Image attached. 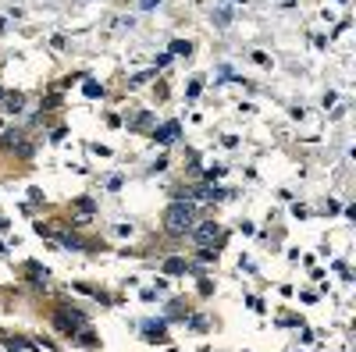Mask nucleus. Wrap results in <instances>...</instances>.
I'll list each match as a JSON object with an SVG mask.
<instances>
[{
  "mask_svg": "<svg viewBox=\"0 0 356 352\" xmlns=\"http://www.w3.org/2000/svg\"><path fill=\"white\" fill-rule=\"evenodd\" d=\"M196 221H200V207H196L193 200H175V203L164 210V231H167L171 238H185V235L196 228Z\"/></svg>",
  "mask_w": 356,
  "mask_h": 352,
  "instance_id": "nucleus-1",
  "label": "nucleus"
},
{
  "mask_svg": "<svg viewBox=\"0 0 356 352\" xmlns=\"http://www.w3.org/2000/svg\"><path fill=\"white\" fill-rule=\"evenodd\" d=\"M164 271H167V274H193V263H185L182 256H171V260L164 263Z\"/></svg>",
  "mask_w": 356,
  "mask_h": 352,
  "instance_id": "nucleus-8",
  "label": "nucleus"
},
{
  "mask_svg": "<svg viewBox=\"0 0 356 352\" xmlns=\"http://www.w3.org/2000/svg\"><path fill=\"white\" fill-rule=\"evenodd\" d=\"M89 153H96V157H111V149H107V146H100V142H93V146H89Z\"/></svg>",
  "mask_w": 356,
  "mask_h": 352,
  "instance_id": "nucleus-22",
  "label": "nucleus"
},
{
  "mask_svg": "<svg viewBox=\"0 0 356 352\" xmlns=\"http://www.w3.org/2000/svg\"><path fill=\"white\" fill-rule=\"evenodd\" d=\"M189 235H193V242H196L200 249H221V246L228 242L224 228H221V224H214V221H203V224H196Z\"/></svg>",
  "mask_w": 356,
  "mask_h": 352,
  "instance_id": "nucleus-2",
  "label": "nucleus"
},
{
  "mask_svg": "<svg viewBox=\"0 0 356 352\" xmlns=\"http://www.w3.org/2000/svg\"><path fill=\"white\" fill-rule=\"evenodd\" d=\"M342 210V203H335V200H328V203H324V213H339Z\"/></svg>",
  "mask_w": 356,
  "mask_h": 352,
  "instance_id": "nucleus-24",
  "label": "nucleus"
},
{
  "mask_svg": "<svg viewBox=\"0 0 356 352\" xmlns=\"http://www.w3.org/2000/svg\"><path fill=\"white\" fill-rule=\"evenodd\" d=\"M164 331H167V320H146L142 324V338L146 342H164Z\"/></svg>",
  "mask_w": 356,
  "mask_h": 352,
  "instance_id": "nucleus-4",
  "label": "nucleus"
},
{
  "mask_svg": "<svg viewBox=\"0 0 356 352\" xmlns=\"http://www.w3.org/2000/svg\"><path fill=\"white\" fill-rule=\"evenodd\" d=\"M200 89H203V82H200V78H193V82H189V93H185V96H189V100H196V96H200Z\"/></svg>",
  "mask_w": 356,
  "mask_h": 352,
  "instance_id": "nucleus-19",
  "label": "nucleus"
},
{
  "mask_svg": "<svg viewBox=\"0 0 356 352\" xmlns=\"http://www.w3.org/2000/svg\"><path fill=\"white\" fill-rule=\"evenodd\" d=\"M57 235H61V246H68V249H86V242H82V238H75L71 231H57Z\"/></svg>",
  "mask_w": 356,
  "mask_h": 352,
  "instance_id": "nucleus-11",
  "label": "nucleus"
},
{
  "mask_svg": "<svg viewBox=\"0 0 356 352\" xmlns=\"http://www.w3.org/2000/svg\"><path fill=\"white\" fill-rule=\"evenodd\" d=\"M22 132H18V128H7V132H4V136H0V146H4V149H11V153H14V146H22Z\"/></svg>",
  "mask_w": 356,
  "mask_h": 352,
  "instance_id": "nucleus-9",
  "label": "nucleus"
},
{
  "mask_svg": "<svg viewBox=\"0 0 356 352\" xmlns=\"http://www.w3.org/2000/svg\"><path fill=\"white\" fill-rule=\"evenodd\" d=\"M82 93H86L89 100H100V96H103V85H96L93 78H86V89H82Z\"/></svg>",
  "mask_w": 356,
  "mask_h": 352,
  "instance_id": "nucleus-14",
  "label": "nucleus"
},
{
  "mask_svg": "<svg viewBox=\"0 0 356 352\" xmlns=\"http://www.w3.org/2000/svg\"><path fill=\"white\" fill-rule=\"evenodd\" d=\"M14 153H18V157H22V160H29V157H32V153H36V146H32V142H22V146H18V149H14Z\"/></svg>",
  "mask_w": 356,
  "mask_h": 352,
  "instance_id": "nucleus-16",
  "label": "nucleus"
},
{
  "mask_svg": "<svg viewBox=\"0 0 356 352\" xmlns=\"http://www.w3.org/2000/svg\"><path fill=\"white\" fill-rule=\"evenodd\" d=\"M61 107V93H50L47 100H43V111H57Z\"/></svg>",
  "mask_w": 356,
  "mask_h": 352,
  "instance_id": "nucleus-15",
  "label": "nucleus"
},
{
  "mask_svg": "<svg viewBox=\"0 0 356 352\" xmlns=\"http://www.w3.org/2000/svg\"><path fill=\"white\" fill-rule=\"evenodd\" d=\"M71 342H78V345H89V349H96V345H100V342H96V335H93L89 327H82V331H78Z\"/></svg>",
  "mask_w": 356,
  "mask_h": 352,
  "instance_id": "nucleus-10",
  "label": "nucleus"
},
{
  "mask_svg": "<svg viewBox=\"0 0 356 352\" xmlns=\"http://www.w3.org/2000/svg\"><path fill=\"white\" fill-rule=\"evenodd\" d=\"M253 61H257V64H264V68H271V61H267V54H260V50L253 54Z\"/></svg>",
  "mask_w": 356,
  "mask_h": 352,
  "instance_id": "nucleus-25",
  "label": "nucleus"
},
{
  "mask_svg": "<svg viewBox=\"0 0 356 352\" xmlns=\"http://www.w3.org/2000/svg\"><path fill=\"white\" fill-rule=\"evenodd\" d=\"M82 327H89L86 313H78V310H68V306L54 313V331H57V335H65V338H75Z\"/></svg>",
  "mask_w": 356,
  "mask_h": 352,
  "instance_id": "nucleus-3",
  "label": "nucleus"
},
{
  "mask_svg": "<svg viewBox=\"0 0 356 352\" xmlns=\"http://www.w3.org/2000/svg\"><path fill=\"white\" fill-rule=\"evenodd\" d=\"M200 292H203V295H214V284L203 278V281H200Z\"/></svg>",
  "mask_w": 356,
  "mask_h": 352,
  "instance_id": "nucleus-26",
  "label": "nucleus"
},
{
  "mask_svg": "<svg viewBox=\"0 0 356 352\" xmlns=\"http://www.w3.org/2000/svg\"><path fill=\"white\" fill-rule=\"evenodd\" d=\"M136 128H153V114H150V111H142V114H139Z\"/></svg>",
  "mask_w": 356,
  "mask_h": 352,
  "instance_id": "nucleus-17",
  "label": "nucleus"
},
{
  "mask_svg": "<svg viewBox=\"0 0 356 352\" xmlns=\"http://www.w3.org/2000/svg\"><path fill=\"white\" fill-rule=\"evenodd\" d=\"M232 18H235V11H232V7H217V11H214V21H217V25H228Z\"/></svg>",
  "mask_w": 356,
  "mask_h": 352,
  "instance_id": "nucleus-12",
  "label": "nucleus"
},
{
  "mask_svg": "<svg viewBox=\"0 0 356 352\" xmlns=\"http://www.w3.org/2000/svg\"><path fill=\"white\" fill-rule=\"evenodd\" d=\"M96 213V203L89 200V196H82V200H75V224H82V221H89Z\"/></svg>",
  "mask_w": 356,
  "mask_h": 352,
  "instance_id": "nucleus-5",
  "label": "nucleus"
},
{
  "mask_svg": "<svg viewBox=\"0 0 356 352\" xmlns=\"http://www.w3.org/2000/svg\"><path fill=\"white\" fill-rule=\"evenodd\" d=\"M171 54H182V57H189V54H193V43H189V39H175V43H171Z\"/></svg>",
  "mask_w": 356,
  "mask_h": 352,
  "instance_id": "nucleus-13",
  "label": "nucleus"
},
{
  "mask_svg": "<svg viewBox=\"0 0 356 352\" xmlns=\"http://www.w3.org/2000/svg\"><path fill=\"white\" fill-rule=\"evenodd\" d=\"M171 64V54H160L157 61H153V71H160V68H167Z\"/></svg>",
  "mask_w": 356,
  "mask_h": 352,
  "instance_id": "nucleus-21",
  "label": "nucleus"
},
{
  "mask_svg": "<svg viewBox=\"0 0 356 352\" xmlns=\"http://www.w3.org/2000/svg\"><path fill=\"white\" fill-rule=\"evenodd\" d=\"M196 256H200L203 263H217V249H200Z\"/></svg>",
  "mask_w": 356,
  "mask_h": 352,
  "instance_id": "nucleus-18",
  "label": "nucleus"
},
{
  "mask_svg": "<svg viewBox=\"0 0 356 352\" xmlns=\"http://www.w3.org/2000/svg\"><path fill=\"white\" fill-rule=\"evenodd\" d=\"M107 189H111V192H118V189H121V174H111V182H107Z\"/></svg>",
  "mask_w": 356,
  "mask_h": 352,
  "instance_id": "nucleus-23",
  "label": "nucleus"
},
{
  "mask_svg": "<svg viewBox=\"0 0 356 352\" xmlns=\"http://www.w3.org/2000/svg\"><path fill=\"white\" fill-rule=\"evenodd\" d=\"M189 327H193V331H207L211 324H207V317H193V320H189Z\"/></svg>",
  "mask_w": 356,
  "mask_h": 352,
  "instance_id": "nucleus-20",
  "label": "nucleus"
},
{
  "mask_svg": "<svg viewBox=\"0 0 356 352\" xmlns=\"http://www.w3.org/2000/svg\"><path fill=\"white\" fill-rule=\"evenodd\" d=\"M0 103H4V111H7V114H18V111L25 107V96H22V93H4V100H0Z\"/></svg>",
  "mask_w": 356,
  "mask_h": 352,
  "instance_id": "nucleus-7",
  "label": "nucleus"
},
{
  "mask_svg": "<svg viewBox=\"0 0 356 352\" xmlns=\"http://www.w3.org/2000/svg\"><path fill=\"white\" fill-rule=\"evenodd\" d=\"M157 4H160V0H142V11H153Z\"/></svg>",
  "mask_w": 356,
  "mask_h": 352,
  "instance_id": "nucleus-27",
  "label": "nucleus"
},
{
  "mask_svg": "<svg viewBox=\"0 0 356 352\" xmlns=\"http://www.w3.org/2000/svg\"><path fill=\"white\" fill-rule=\"evenodd\" d=\"M178 132H182V125H178V121H167V125H164V128H157L153 136H157V142H160V146H167V142L178 139Z\"/></svg>",
  "mask_w": 356,
  "mask_h": 352,
  "instance_id": "nucleus-6",
  "label": "nucleus"
},
{
  "mask_svg": "<svg viewBox=\"0 0 356 352\" xmlns=\"http://www.w3.org/2000/svg\"><path fill=\"white\" fill-rule=\"evenodd\" d=\"M0 100H4V89H0Z\"/></svg>",
  "mask_w": 356,
  "mask_h": 352,
  "instance_id": "nucleus-28",
  "label": "nucleus"
}]
</instances>
